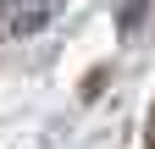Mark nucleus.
<instances>
[{
  "mask_svg": "<svg viewBox=\"0 0 155 149\" xmlns=\"http://www.w3.org/2000/svg\"><path fill=\"white\" fill-rule=\"evenodd\" d=\"M67 0H0V39H28V33L50 28Z\"/></svg>",
  "mask_w": 155,
  "mask_h": 149,
  "instance_id": "nucleus-1",
  "label": "nucleus"
}]
</instances>
